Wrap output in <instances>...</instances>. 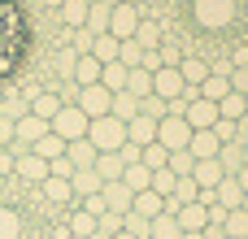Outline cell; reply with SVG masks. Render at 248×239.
<instances>
[{
  "mask_svg": "<svg viewBox=\"0 0 248 239\" xmlns=\"http://www.w3.org/2000/svg\"><path fill=\"white\" fill-rule=\"evenodd\" d=\"M22 44H26V26H22V13L9 4V0H0V78L17 65V57H22Z\"/></svg>",
  "mask_w": 248,
  "mask_h": 239,
  "instance_id": "cell-1",
  "label": "cell"
},
{
  "mask_svg": "<svg viewBox=\"0 0 248 239\" xmlns=\"http://www.w3.org/2000/svg\"><path fill=\"white\" fill-rule=\"evenodd\" d=\"M17 231H22L17 213L13 209H0V239H17Z\"/></svg>",
  "mask_w": 248,
  "mask_h": 239,
  "instance_id": "cell-46",
  "label": "cell"
},
{
  "mask_svg": "<svg viewBox=\"0 0 248 239\" xmlns=\"http://www.w3.org/2000/svg\"><path fill=\"white\" fill-rule=\"evenodd\" d=\"M13 179H17V183H35V187H39V183L48 179V161H44V157H35V152H17V157H13Z\"/></svg>",
  "mask_w": 248,
  "mask_h": 239,
  "instance_id": "cell-9",
  "label": "cell"
},
{
  "mask_svg": "<svg viewBox=\"0 0 248 239\" xmlns=\"http://www.w3.org/2000/svg\"><path fill=\"white\" fill-rule=\"evenodd\" d=\"M39 192H44V200H48V205H70V200H74L70 179H52V174H48V179L39 183Z\"/></svg>",
  "mask_w": 248,
  "mask_h": 239,
  "instance_id": "cell-24",
  "label": "cell"
},
{
  "mask_svg": "<svg viewBox=\"0 0 248 239\" xmlns=\"http://www.w3.org/2000/svg\"><path fill=\"white\" fill-rule=\"evenodd\" d=\"M231 91L248 96V65H235V70H231Z\"/></svg>",
  "mask_w": 248,
  "mask_h": 239,
  "instance_id": "cell-48",
  "label": "cell"
},
{
  "mask_svg": "<svg viewBox=\"0 0 248 239\" xmlns=\"http://www.w3.org/2000/svg\"><path fill=\"white\" fill-rule=\"evenodd\" d=\"M0 148H13V122L0 113Z\"/></svg>",
  "mask_w": 248,
  "mask_h": 239,
  "instance_id": "cell-49",
  "label": "cell"
},
{
  "mask_svg": "<svg viewBox=\"0 0 248 239\" xmlns=\"http://www.w3.org/2000/svg\"><path fill=\"white\" fill-rule=\"evenodd\" d=\"M70 187H74V196H83V200L105 192V183H100V174H96V170H74V174H70Z\"/></svg>",
  "mask_w": 248,
  "mask_h": 239,
  "instance_id": "cell-23",
  "label": "cell"
},
{
  "mask_svg": "<svg viewBox=\"0 0 248 239\" xmlns=\"http://www.w3.org/2000/svg\"><path fill=\"white\" fill-rule=\"evenodd\" d=\"M70 83H74V87H92V83H100V61H96L92 52H83V57L74 61V74H70Z\"/></svg>",
  "mask_w": 248,
  "mask_h": 239,
  "instance_id": "cell-18",
  "label": "cell"
},
{
  "mask_svg": "<svg viewBox=\"0 0 248 239\" xmlns=\"http://www.w3.org/2000/svg\"><path fill=\"white\" fill-rule=\"evenodd\" d=\"M109 113H113V118H122V122H131V118H140V100H135L131 91H118V96H113V105H109Z\"/></svg>",
  "mask_w": 248,
  "mask_h": 239,
  "instance_id": "cell-34",
  "label": "cell"
},
{
  "mask_svg": "<svg viewBox=\"0 0 248 239\" xmlns=\"http://www.w3.org/2000/svg\"><path fill=\"white\" fill-rule=\"evenodd\" d=\"M235 183L244 187V196H248V165H244V170H240V174H235Z\"/></svg>",
  "mask_w": 248,
  "mask_h": 239,
  "instance_id": "cell-53",
  "label": "cell"
},
{
  "mask_svg": "<svg viewBox=\"0 0 248 239\" xmlns=\"http://www.w3.org/2000/svg\"><path fill=\"white\" fill-rule=\"evenodd\" d=\"M148 239H183V226H179L170 213H161V218H153V235Z\"/></svg>",
  "mask_w": 248,
  "mask_h": 239,
  "instance_id": "cell-38",
  "label": "cell"
},
{
  "mask_svg": "<svg viewBox=\"0 0 248 239\" xmlns=\"http://www.w3.org/2000/svg\"><path fill=\"white\" fill-rule=\"evenodd\" d=\"M122 231H126V235H135V239H148V235H153V222H148V218H140V213H126Z\"/></svg>",
  "mask_w": 248,
  "mask_h": 239,
  "instance_id": "cell-44",
  "label": "cell"
},
{
  "mask_svg": "<svg viewBox=\"0 0 248 239\" xmlns=\"http://www.w3.org/2000/svg\"><path fill=\"white\" fill-rule=\"evenodd\" d=\"M122 170H126V161H122L118 152H100V157H96V174H100V183H122Z\"/></svg>",
  "mask_w": 248,
  "mask_h": 239,
  "instance_id": "cell-27",
  "label": "cell"
},
{
  "mask_svg": "<svg viewBox=\"0 0 248 239\" xmlns=\"http://www.w3.org/2000/svg\"><path fill=\"white\" fill-rule=\"evenodd\" d=\"M126 91L135 96V100H148L153 96V74L140 65V70H131V78H126Z\"/></svg>",
  "mask_w": 248,
  "mask_h": 239,
  "instance_id": "cell-33",
  "label": "cell"
},
{
  "mask_svg": "<svg viewBox=\"0 0 248 239\" xmlns=\"http://www.w3.org/2000/svg\"><path fill=\"white\" fill-rule=\"evenodd\" d=\"M196 96H201V100H209V105H218L222 96H231V74H209V78L196 87Z\"/></svg>",
  "mask_w": 248,
  "mask_h": 239,
  "instance_id": "cell-22",
  "label": "cell"
},
{
  "mask_svg": "<svg viewBox=\"0 0 248 239\" xmlns=\"http://www.w3.org/2000/svg\"><path fill=\"white\" fill-rule=\"evenodd\" d=\"M65 157H70V165L74 170H96V144L92 139H74V144H65Z\"/></svg>",
  "mask_w": 248,
  "mask_h": 239,
  "instance_id": "cell-17",
  "label": "cell"
},
{
  "mask_svg": "<svg viewBox=\"0 0 248 239\" xmlns=\"http://www.w3.org/2000/svg\"><path fill=\"white\" fill-rule=\"evenodd\" d=\"M183 239H205V235H183Z\"/></svg>",
  "mask_w": 248,
  "mask_h": 239,
  "instance_id": "cell-57",
  "label": "cell"
},
{
  "mask_svg": "<svg viewBox=\"0 0 248 239\" xmlns=\"http://www.w3.org/2000/svg\"><path fill=\"white\" fill-rule=\"evenodd\" d=\"M70 235H74V239H92V235H96V218H92L87 209H83V213H74V222H70Z\"/></svg>",
  "mask_w": 248,
  "mask_h": 239,
  "instance_id": "cell-43",
  "label": "cell"
},
{
  "mask_svg": "<svg viewBox=\"0 0 248 239\" xmlns=\"http://www.w3.org/2000/svg\"><path fill=\"white\" fill-rule=\"evenodd\" d=\"M140 113H144V118H153V122H161V118L170 113V105H166V100H157V96H148V100H140Z\"/></svg>",
  "mask_w": 248,
  "mask_h": 239,
  "instance_id": "cell-45",
  "label": "cell"
},
{
  "mask_svg": "<svg viewBox=\"0 0 248 239\" xmlns=\"http://www.w3.org/2000/svg\"><path fill=\"white\" fill-rule=\"evenodd\" d=\"M109 13H113V4H100V0H96L92 13H87V26H83V30H87L92 39H96V35H109Z\"/></svg>",
  "mask_w": 248,
  "mask_h": 239,
  "instance_id": "cell-29",
  "label": "cell"
},
{
  "mask_svg": "<svg viewBox=\"0 0 248 239\" xmlns=\"http://www.w3.org/2000/svg\"><path fill=\"white\" fill-rule=\"evenodd\" d=\"M126 78H131V70H126L122 61H109V65H100V87H105L109 96L126 91Z\"/></svg>",
  "mask_w": 248,
  "mask_h": 239,
  "instance_id": "cell-19",
  "label": "cell"
},
{
  "mask_svg": "<svg viewBox=\"0 0 248 239\" xmlns=\"http://www.w3.org/2000/svg\"><path fill=\"white\" fill-rule=\"evenodd\" d=\"M44 135H48V122H39V118L22 113V118L13 122V148H9V152H13V157H17V152H31Z\"/></svg>",
  "mask_w": 248,
  "mask_h": 239,
  "instance_id": "cell-7",
  "label": "cell"
},
{
  "mask_svg": "<svg viewBox=\"0 0 248 239\" xmlns=\"http://www.w3.org/2000/svg\"><path fill=\"white\" fill-rule=\"evenodd\" d=\"M222 179H227V174H222L218 157H214V161H196V170H192V183H196L201 192H214V187H218Z\"/></svg>",
  "mask_w": 248,
  "mask_h": 239,
  "instance_id": "cell-21",
  "label": "cell"
},
{
  "mask_svg": "<svg viewBox=\"0 0 248 239\" xmlns=\"http://www.w3.org/2000/svg\"><path fill=\"white\" fill-rule=\"evenodd\" d=\"M100 4H122V0H100Z\"/></svg>",
  "mask_w": 248,
  "mask_h": 239,
  "instance_id": "cell-56",
  "label": "cell"
},
{
  "mask_svg": "<svg viewBox=\"0 0 248 239\" xmlns=\"http://www.w3.org/2000/svg\"><path fill=\"white\" fill-rule=\"evenodd\" d=\"M113 239H135V235H126V231H122V235H113Z\"/></svg>",
  "mask_w": 248,
  "mask_h": 239,
  "instance_id": "cell-55",
  "label": "cell"
},
{
  "mask_svg": "<svg viewBox=\"0 0 248 239\" xmlns=\"http://www.w3.org/2000/svg\"><path fill=\"white\" fill-rule=\"evenodd\" d=\"M87 13H92V0H61V9H57V17H61L65 30H83Z\"/></svg>",
  "mask_w": 248,
  "mask_h": 239,
  "instance_id": "cell-13",
  "label": "cell"
},
{
  "mask_svg": "<svg viewBox=\"0 0 248 239\" xmlns=\"http://www.w3.org/2000/svg\"><path fill=\"white\" fill-rule=\"evenodd\" d=\"M179 118H183V122H187L192 131H214V122H218V105H209V100L192 96V100H183Z\"/></svg>",
  "mask_w": 248,
  "mask_h": 239,
  "instance_id": "cell-8",
  "label": "cell"
},
{
  "mask_svg": "<svg viewBox=\"0 0 248 239\" xmlns=\"http://www.w3.org/2000/svg\"><path fill=\"white\" fill-rule=\"evenodd\" d=\"M157 144H161L166 152H179V148L192 144V126H187L179 113H166V118L157 122Z\"/></svg>",
  "mask_w": 248,
  "mask_h": 239,
  "instance_id": "cell-6",
  "label": "cell"
},
{
  "mask_svg": "<svg viewBox=\"0 0 248 239\" xmlns=\"http://www.w3.org/2000/svg\"><path fill=\"white\" fill-rule=\"evenodd\" d=\"M214 135H218V144H235V122L218 118V122H214Z\"/></svg>",
  "mask_w": 248,
  "mask_h": 239,
  "instance_id": "cell-47",
  "label": "cell"
},
{
  "mask_svg": "<svg viewBox=\"0 0 248 239\" xmlns=\"http://www.w3.org/2000/svg\"><path fill=\"white\" fill-rule=\"evenodd\" d=\"M166 161H170V152H166L161 144H148V148H140V165H144V170H166Z\"/></svg>",
  "mask_w": 248,
  "mask_h": 239,
  "instance_id": "cell-39",
  "label": "cell"
},
{
  "mask_svg": "<svg viewBox=\"0 0 248 239\" xmlns=\"http://www.w3.org/2000/svg\"><path fill=\"white\" fill-rule=\"evenodd\" d=\"M87 126H92V118H87L78 105H61V113L48 122V131H52V135H61L65 144H74V139H87Z\"/></svg>",
  "mask_w": 248,
  "mask_h": 239,
  "instance_id": "cell-4",
  "label": "cell"
},
{
  "mask_svg": "<svg viewBox=\"0 0 248 239\" xmlns=\"http://www.w3.org/2000/svg\"><path fill=\"white\" fill-rule=\"evenodd\" d=\"M218 118H227V122H240V118H248V100L240 96V91L222 96V100H218Z\"/></svg>",
  "mask_w": 248,
  "mask_h": 239,
  "instance_id": "cell-30",
  "label": "cell"
},
{
  "mask_svg": "<svg viewBox=\"0 0 248 239\" xmlns=\"http://www.w3.org/2000/svg\"><path fill=\"white\" fill-rule=\"evenodd\" d=\"M166 170H170L174 179H192V170H196V157H192L187 148H179V152H170V161H166Z\"/></svg>",
  "mask_w": 248,
  "mask_h": 239,
  "instance_id": "cell-36",
  "label": "cell"
},
{
  "mask_svg": "<svg viewBox=\"0 0 248 239\" xmlns=\"http://www.w3.org/2000/svg\"><path fill=\"white\" fill-rule=\"evenodd\" d=\"M118 61H122L126 70H140V65H144V48H140L135 39H126V44L118 48Z\"/></svg>",
  "mask_w": 248,
  "mask_h": 239,
  "instance_id": "cell-41",
  "label": "cell"
},
{
  "mask_svg": "<svg viewBox=\"0 0 248 239\" xmlns=\"http://www.w3.org/2000/svg\"><path fill=\"white\" fill-rule=\"evenodd\" d=\"M87 118H105L109 113V105H113V96L100 87V83H92V87H78V100H74Z\"/></svg>",
  "mask_w": 248,
  "mask_h": 239,
  "instance_id": "cell-10",
  "label": "cell"
},
{
  "mask_svg": "<svg viewBox=\"0 0 248 239\" xmlns=\"http://www.w3.org/2000/svg\"><path fill=\"white\" fill-rule=\"evenodd\" d=\"M118 48H122V44H118L113 35H96V39H92V57H96L100 65H109V61H118Z\"/></svg>",
  "mask_w": 248,
  "mask_h": 239,
  "instance_id": "cell-32",
  "label": "cell"
},
{
  "mask_svg": "<svg viewBox=\"0 0 248 239\" xmlns=\"http://www.w3.org/2000/svg\"><path fill=\"white\" fill-rule=\"evenodd\" d=\"M235 148H244V157H248V118L235 122Z\"/></svg>",
  "mask_w": 248,
  "mask_h": 239,
  "instance_id": "cell-50",
  "label": "cell"
},
{
  "mask_svg": "<svg viewBox=\"0 0 248 239\" xmlns=\"http://www.w3.org/2000/svg\"><path fill=\"white\" fill-rule=\"evenodd\" d=\"M126 144H135V148H148V144H157V122L153 118H131L126 122Z\"/></svg>",
  "mask_w": 248,
  "mask_h": 239,
  "instance_id": "cell-14",
  "label": "cell"
},
{
  "mask_svg": "<svg viewBox=\"0 0 248 239\" xmlns=\"http://www.w3.org/2000/svg\"><path fill=\"white\" fill-rule=\"evenodd\" d=\"M179 74H183V83H187V87L196 91V87H201V83H205V78H209L214 70H209V65H205L201 57H183V61H179Z\"/></svg>",
  "mask_w": 248,
  "mask_h": 239,
  "instance_id": "cell-26",
  "label": "cell"
},
{
  "mask_svg": "<svg viewBox=\"0 0 248 239\" xmlns=\"http://www.w3.org/2000/svg\"><path fill=\"white\" fill-rule=\"evenodd\" d=\"M192 17L201 30H222L235 22V0H192Z\"/></svg>",
  "mask_w": 248,
  "mask_h": 239,
  "instance_id": "cell-3",
  "label": "cell"
},
{
  "mask_svg": "<svg viewBox=\"0 0 248 239\" xmlns=\"http://www.w3.org/2000/svg\"><path fill=\"white\" fill-rule=\"evenodd\" d=\"M39 9H52V13H57V9H61V0H39Z\"/></svg>",
  "mask_w": 248,
  "mask_h": 239,
  "instance_id": "cell-54",
  "label": "cell"
},
{
  "mask_svg": "<svg viewBox=\"0 0 248 239\" xmlns=\"http://www.w3.org/2000/svg\"><path fill=\"white\" fill-rule=\"evenodd\" d=\"M31 152H35V157H44V161H57V157H65V139L48 131V135H44V139H39Z\"/></svg>",
  "mask_w": 248,
  "mask_h": 239,
  "instance_id": "cell-35",
  "label": "cell"
},
{
  "mask_svg": "<svg viewBox=\"0 0 248 239\" xmlns=\"http://www.w3.org/2000/svg\"><path fill=\"white\" fill-rule=\"evenodd\" d=\"M57 113H61V96H57L52 87H48V91H35V96H31V118H39V122H52Z\"/></svg>",
  "mask_w": 248,
  "mask_h": 239,
  "instance_id": "cell-16",
  "label": "cell"
},
{
  "mask_svg": "<svg viewBox=\"0 0 248 239\" xmlns=\"http://www.w3.org/2000/svg\"><path fill=\"white\" fill-rule=\"evenodd\" d=\"M135 44H140L144 52H157V48H161V30H157L153 22H140V30H135Z\"/></svg>",
  "mask_w": 248,
  "mask_h": 239,
  "instance_id": "cell-40",
  "label": "cell"
},
{
  "mask_svg": "<svg viewBox=\"0 0 248 239\" xmlns=\"http://www.w3.org/2000/svg\"><path fill=\"white\" fill-rule=\"evenodd\" d=\"M174 187H179V179H174L170 170H153V192H157L161 200H170V196H174Z\"/></svg>",
  "mask_w": 248,
  "mask_h": 239,
  "instance_id": "cell-42",
  "label": "cell"
},
{
  "mask_svg": "<svg viewBox=\"0 0 248 239\" xmlns=\"http://www.w3.org/2000/svg\"><path fill=\"white\" fill-rule=\"evenodd\" d=\"M218 165H222V174H227V179H235V174L248 165L244 148H235V144H222V148H218Z\"/></svg>",
  "mask_w": 248,
  "mask_h": 239,
  "instance_id": "cell-28",
  "label": "cell"
},
{
  "mask_svg": "<svg viewBox=\"0 0 248 239\" xmlns=\"http://www.w3.org/2000/svg\"><path fill=\"white\" fill-rule=\"evenodd\" d=\"M214 205H218L222 213H231V209H244V187H240L235 179H222V183L214 187Z\"/></svg>",
  "mask_w": 248,
  "mask_h": 239,
  "instance_id": "cell-15",
  "label": "cell"
},
{
  "mask_svg": "<svg viewBox=\"0 0 248 239\" xmlns=\"http://www.w3.org/2000/svg\"><path fill=\"white\" fill-rule=\"evenodd\" d=\"M87 139L96 144V152H118V148H126V122H122V118H113V113L92 118Z\"/></svg>",
  "mask_w": 248,
  "mask_h": 239,
  "instance_id": "cell-2",
  "label": "cell"
},
{
  "mask_svg": "<svg viewBox=\"0 0 248 239\" xmlns=\"http://www.w3.org/2000/svg\"><path fill=\"white\" fill-rule=\"evenodd\" d=\"M4 174H13V152H9V148H0V179H4Z\"/></svg>",
  "mask_w": 248,
  "mask_h": 239,
  "instance_id": "cell-52",
  "label": "cell"
},
{
  "mask_svg": "<svg viewBox=\"0 0 248 239\" xmlns=\"http://www.w3.org/2000/svg\"><path fill=\"white\" fill-rule=\"evenodd\" d=\"M174 222L183 226V235H201V231L209 226V209H205L201 200H192V205H179V213H174Z\"/></svg>",
  "mask_w": 248,
  "mask_h": 239,
  "instance_id": "cell-11",
  "label": "cell"
},
{
  "mask_svg": "<svg viewBox=\"0 0 248 239\" xmlns=\"http://www.w3.org/2000/svg\"><path fill=\"white\" fill-rule=\"evenodd\" d=\"M218 148H222V144H218V135H214V131H192L187 152H192L196 161H214V157H218Z\"/></svg>",
  "mask_w": 248,
  "mask_h": 239,
  "instance_id": "cell-20",
  "label": "cell"
},
{
  "mask_svg": "<svg viewBox=\"0 0 248 239\" xmlns=\"http://www.w3.org/2000/svg\"><path fill=\"white\" fill-rule=\"evenodd\" d=\"M83 209H87L92 218H100V213H105V196H87V200H83Z\"/></svg>",
  "mask_w": 248,
  "mask_h": 239,
  "instance_id": "cell-51",
  "label": "cell"
},
{
  "mask_svg": "<svg viewBox=\"0 0 248 239\" xmlns=\"http://www.w3.org/2000/svg\"><path fill=\"white\" fill-rule=\"evenodd\" d=\"M100 196H105V209H109V213H122V218H126L131 205H135V192H131L126 183H105Z\"/></svg>",
  "mask_w": 248,
  "mask_h": 239,
  "instance_id": "cell-12",
  "label": "cell"
},
{
  "mask_svg": "<svg viewBox=\"0 0 248 239\" xmlns=\"http://www.w3.org/2000/svg\"><path fill=\"white\" fill-rule=\"evenodd\" d=\"M140 22H144V13H140L131 0H122V4H113V13H109V35H113L118 44H126V39H135Z\"/></svg>",
  "mask_w": 248,
  "mask_h": 239,
  "instance_id": "cell-5",
  "label": "cell"
},
{
  "mask_svg": "<svg viewBox=\"0 0 248 239\" xmlns=\"http://www.w3.org/2000/svg\"><path fill=\"white\" fill-rule=\"evenodd\" d=\"M222 231H227V239H248V209L222 213Z\"/></svg>",
  "mask_w": 248,
  "mask_h": 239,
  "instance_id": "cell-31",
  "label": "cell"
},
{
  "mask_svg": "<svg viewBox=\"0 0 248 239\" xmlns=\"http://www.w3.org/2000/svg\"><path fill=\"white\" fill-rule=\"evenodd\" d=\"M131 213H140V218H148V222H153V218H161V213H166V200H161L153 187H148V192H135V205H131Z\"/></svg>",
  "mask_w": 248,
  "mask_h": 239,
  "instance_id": "cell-25",
  "label": "cell"
},
{
  "mask_svg": "<svg viewBox=\"0 0 248 239\" xmlns=\"http://www.w3.org/2000/svg\"><path fill=\"white\" fill-rule=\"evenodd\" d=\"M122 183H126L131 192H148V187H153V170H144V165H126V170H122Z\"/></svg>",
  "mask_w": 248,
  "mask_h": 239,
  "instance_id": "cell-37",
  "label": "cell"
}]
</instances>
